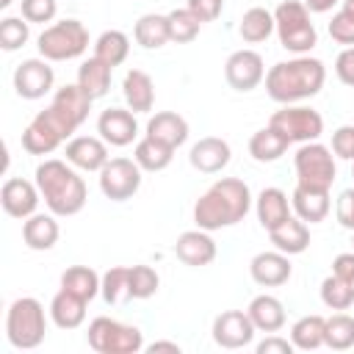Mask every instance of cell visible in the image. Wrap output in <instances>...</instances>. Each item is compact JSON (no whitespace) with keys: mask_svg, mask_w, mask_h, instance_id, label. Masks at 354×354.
<instances>
[{"mask_svg":"<svg viewBox=\"0 0 354 354\" xmlns=\"http://www.w3.org/2000/svg\"><path fill=\"white\" fill-rule=\"evenodd\" d=\"M252 207V191L238 177H221L216 180L194 205V224L199 230H221L232 227L246 218Z\"/></svg>","mask_w":354,"mask_h":354,"instance_id":"obj_1","label":"cell"},{"mask_svg":"<svg viewBox=\"0 0 354 354\" xmlns=\"http://www.w3.org/2000/svg\"><path fill=\"white\" fill-rule=\"evenodd\" d=\"M326 66L318 58L296 55L290 61H279L266 72V91L274 102L293 105L315 97L324 88Z\"/></svg>","mask_w":354,"mask_h":354,"instance_id":"obj_2","label":"cell"},{"mask_svg":"<svg viewBox=\"0 0 354 354\" xmlns=\"http://www.w3.org/2000/svg\"><path fill=\"white\" fill-rule=\"evenodd\" d=\"M36 185L41 191L44 205L50 207V213L55 216H77L86 207L88 191L83 177L72 169L69 160H58L50 158L44 163L36 166Z\"/></svg>","mask_w":354,"mask_h":354,"instance_id":"obj_3","label":"cell"},{"mask_svg":"<svg viewBox=\"0 0 354 354\" xmlns=\"http://www.w3.org/2000/svg\"><path fill=\"white\" fill-rule=\"evenodd\" d=\"M47 335V315H44V304L33 296H19L11 301L8 313H6V337L14 348H36L41 346Z\"/></svg>","mask_w":354,"mask_h":354,"instance_id":"obj_4","label":"cell"},{"mask_svg":"<svg viewBox=\"0 0 354 354\" xmlns=\"http://www.w3.org/2000/svg\"><path fill=\"white\" fill-rule=\"evenodd\" d=\"M274 25H277V36L279 44L288 53L296 55H307L315 44H318V30L310 19V8L299 0H285L274 8Z\"/></svg>","mask_w":354,"mask_h":354,"instance_id":"obj_5","label":"cell"},{"mask_svg":"<svg viewBox=\"0 0 354 354\" xmlns=\"http://www.w3.org/2000/svg\"><path fill=\"white\" fill-rule=\"evenodd\" d=\"M77 127L72 124V119H66L53 102L44 108V111H39L36 116H33V122L22 130V147H25V152H30V155H50V152H55L72 133H75Z\"/></svg>","mask_w":354,"mask_h":354,"instance_id":"obj_6","label":"cell"},{"mask_svg":"<svg viewBox=\"0 0 354 354\" xmlns=\"http://www.w3.org/2000/svg\"><path fill=\"white\" fill-rule=\"evenodd\" d=\"M36 47L47 61H72L88 50V30L80 19H61L39 33Z\"/></svg>","mask_w":354,"mask_h":354,"instance_id":"obj_7","label":"cell"},{"mask_svg":"<svg viewBox=\"0 0 354 354\" xmlns=\"http://www.w3.org/2000/svg\"><path fill=\"white\" fill-rule=\"evenodd\" d=\"M293 166H296V185H304L313 191H329L337 177L332 149L318 141L301 144L293 155Z\"/></svg>","mask_w":354,"mask_h":354,"instance_id":"obj_8","label":"cell"},{"mask_svg":"<svg viewBox=\"0 0 354 354\" xmlns=\"http://www.w3.org/2000/svg\"><path fill=\"white\" fill-rule=\"evenodd\" d=\"M86 340L97 354H136L144 348V335L138 326L122 324L108 315H100L88 324Z\"/></svg>","mask_w":354,"mask_h":354,"instance_id":"obj_9","label":"cell"},{"mask_svg":"<svg viewBox=\"0 0 354 354\" xmlns=\"http://www.w3.org/2000/svg\"><path fill=\"white\" fill-rule=\"evenodd\" d=\"M271 127H277L290 144L299 141V144H307V141H318L321 133H324V119L318 111L307 108V105H285L279 111H274Z\"/></svg>","mask_w":354,"mask_h":354,"instance_id":"obj_10","label":"cell"},{"mask_svg":"<svg viewBox=\"0 0 354 354\" xmlns=\"http://www.w3.org/2000/svg\"><path fill=\"white\" fill-rule=\"evenodd\" d=\"M141 166L130 158H111L100 169V191L111 202H124L133 199L136 191L141 188Z\"/></svg>","mask_w":354,"mask_h":354,"instance_id":"obj_11","label":"cell"},{"mask_svg":"<svg viewBox=\"0 0 354 354\" xmlns=\"http://www.w3.org/2000/svg\"><path fill=\"white\" fill-rule=\"evenodd\" d=\"M55 72L47 58H25L14 69V91L22 100H41L44 94L53 91Z\"/></svg>","mask_w":354,"mask_h":354,"instance_id":"obj_12","label":"cell"},{"mask_svg":"<svg viewBox=\"0 0 354 354\" xmlns=\"http://www.w3.org/2000/svg\"><path fill=\"white\" fill-rule=\"evenodd\" d=\"M224 77L235 91H252L266 80L263 55L254 50H235L224 64Z\"/></svg>","mask_w":354,"mask_h":354,"instance_id":"obj_13","label":"cell"},{"mask_svg":"<svg viewBox=\"0 0 354 354\" xmlns=\"http://www.w3.org/2000/svg\"><path fill=\"white\" fill-rule=\"evenodd\" d=\"M254 324L246 310H224L213 321V340L221 348H243L254 340Z\"/></svg>","mask_w":354,"mask_h":354,"instance_id":"obj_14","label":"cell"},{"mask_svg":"<svg viewBox=\"0 0 354 354\" xmlns=\"http://www.w3.org/2000/svg\"><path fill=\"white\" fill-rule=\"evenodd\" d=\"M39 199H41L39 185L30 180H22V177H8L0 188V205L11 218L25 221L28 216H33L39 207Z\"/></svg>","mask_w":354,"mask_h":354,"instance_id":"obj_15","label":"cell"},{"mask_svg":"<svg viewBox=\"0 0 354 354\" xmlns=\"http://www.w3.org/2000/svg\"><path fill=\"white\" fill-rule=\"evenodd\" d=\"M97 133L111 147H127L138 136V122L130 108H105L97 119Z\"/></svg>","mask_w":354,"mask_h":354,"instance_id":"obj_16","label":"cell"},{"mask_svg":"<svg viewBox=\"0 0 354 354\" xmlns=\"http://www.w3.org/2000/svg\"><path fill=\"white\" fill-rule=\"evenodd\" d=\"M174 254L177 260H183L185 266L191 268H202V266H210L218 254L216 249V241L210 238L207 230H185L177 235V243H174Z\"/></svg>","mask_w":354,"mask_h":354,"instance_id":"obj_17","label":"cell"},{"mask_svg":"<svg viewBox=\"0 0 354 354\" xmlns=\"http://www.w3.org/2000/svg\"><path fill=\"white\" fill-rule=\"evenodd\" d=\"M288 257H290V254H285V252H279V249L254 254L252 263H249L252 279H254L257 285H263V288L285 285V282L290 279V274H293V266H290Z\"/></svg>","mask_w":354,"mask_h":354,"instance_id":"obj_18","label":"cell"},{"mask_svg":"<svg viewBox=\"0 0 354 354\" xmlns=\"http://www.w3.org/2000/svg\"><path fill=\"white\" fill-rule=\"evenodd\" d=\"M66 160L80 169V171H100L111 155H108V144L97 136H77V138H69L66 144Z\"/></svg>","mask_w":354,"mask_h":354,"instance_id":"obj_19","label":"cell"},{"mask_svg":"<svg viewBox=\"0 0 354 354\" xmlns=\"http://www.w3.org/2000/svg\"><path fill=\"white\" fill-rule=\"evenodd\" d=\"M230 158H232V149H230V144H227L224 138H218V136H205V138H199V141L191 147V152H188L191 166H194L196 171H202V174H218V171L230 163Z\"/></svg>","mask_w":354,"mask_h":354,"instance_id":"obj_20","label":"cell"},{"mask_svg":"<svg viewBox=\"0 0 354 354\" xmlns=\"http://www.w3.org/2000/svg\"><path fill=\"white\" fill-rule=\"evenodd\" d=\"M61 227L55 221V213H33L22 221V241L33 252H47L58 243Z\"/></svg>","mask_w":354,"mask_h":354,"instance_id":"obj_21","label":"cell"},{"mask_svg":"<svg viewBox=\"0 0 354 354\" xmlns=\"http://www.w3.org/2000/svg\"><path fill=\"white\" fill-rule=\"evenodd\" d=\"M124 102L133 113H149L155 105V83L144 69H130L122 80Z\"/></svg>","mask_w":354,"mask_h":354,"instance_id":"obj_22","label":"cell"},{"mask_svg":"<svg viewBox=\"0 0 354 354\" xmlns=\"http://www.w3.org/2000/svg\"><path fill=\"white\" fill-rule=\"evenodd\" d=\"M290 207L304 224H318L329 216V207H332L329 191H313V188L296 185L290 194Z\"/></svg>","mask_w":354,"mask_h":354,"instance_id":"obj_23","label":"cell"},{"mask_svg":"<svg viewBox=\"0 0 354 354\" xmlns=\"http://www.w3.org/2000/svg\"><path fill=\"white\" fill-rule=\"evenodd\" d=\"M254 213H257L260 227L271 232L290 216V199L282 188H263L254 199Z\"/></svg>","mask_w":354,"mask_h":354,"instance_id":"obj_24","label":"cell"},{"mask_svg":"<svg viewBox=\"0 0 354 354\" xmlns=\"http://www.w3.org/2000/svg\"><path fill=\"white\" fill-rule=\"evenodd\" d=\"M246 313H249V318H252L257 332H268L271 335V332H279L285 326V304L277 296H271V293L254 296L249 301Z\"/></svg>","mask_w":354,"mask_h":354,"instance_id":"obj_25","label":"cell"},{"mask_svg":"<svg viewBox=\"0 0 354 354\" xmlns=\"http://www.w3.org/2000/svg\"><path fill=\"white\" fill-rule=\"evenodd\" d=\"M147 136L177 149L188 141V122L177 111H160L147 122Z\"/></svg>","mask_w":354,"mask_h":354,"instance_id":"obj_26","label":"cell"},{"mask_svg":"<svg viewBox=\"0 0 354 354\" xmlns=\"http://www.w3.org/2000/svg\"><path fill=\"white\" fill-rule=\"evenodd\" d=\"M274 249L285 252V254H301L310 246V227L299 218V216H288L279 227H274L268 232Z\"/></svg>","mask_w":354,"mask_h":354,"instance_id":"obj_27","label":"cell"},{"mask_svg":"<svg viewBox=\"0 0 354 354\" xmlns=\"http://www.w3.org/2000/svg\"><path fill=\"white\" fill-rule=\"evenodd\" d=\"M86 299L69 293V290H58L50 301V318L58 329H77L86 321Z\"/></svg>","mask_w":354,"mask_h":354,"instance_id":"obj_28","label":"cell"},{"mask_svg":"<svg viewBox=\"0 0 354 354\" xmlns=\"http://www.w3.org/2000/svg\"><path fill=\"white\" fill-rule=\"evenodd\" d=\"M91 102H94V100H91L77 83H66V86L55 88V94H53V105H55L66 119H72L75 127H80V124L86 122V116H88V111H91Z\"/></svg>","mask_w":354,"mask_h":354,"instance_id":"obj_29","label":"cell"},{"mask_svg":"<svg viewBox=\"0 0 354 354\" xmlns=\"http://www.w3.org/2000/svg\"><path fill=\"white\" fill-rule=\"evenodd\" d=\"M290 141L277 130V127H260L252 138H249V155L257 160V163H274L279 160L285 152H288Z\"/></svg>","mask_w":354,"mask_h":354,"instance_id":"obj_30","label":"cell"},{"mask_svg":"<svg viewBox=\"0 0 354 354\" xmlns=\"http://www.w3.org/2000/svg\"><path fill=\"white\" fill-rule=\"evenodd\" d=\"M111 72H113V66H108V64H102L97 55H91V58H86V61L77 66V86H80L91 100H100V97H105L108 88H111Z\"/></svg>","mask_w":354,"mask_h":354,"instance_id":"obj_31","label":"cell"},{"mask_svg":"<svg viewBox=\"0 0 354 354\" xmlns=\"http://www.w3.org/2000/svg\"><path fill=\"white\" fill-rule=\"evenodd\" d=\"M133 39L144 47V50H158L166 41H171V30H169V17L166 14H144L138 17L136 28H133Z\"/></svg>","mask_w":354,"mask_h":354,"instance_id":"obj_32","label":"cell"},{"mask_svg":"<svg viewBox=\"0 0 354 354\" xmlns=\"http://www.w3.org/2000/svg\"><path fill=\"white\" fill-rule=\"evenodd\" d=\"M174 158V147L163 144V141H155L149 136H144L141 141H136V149H133V160L144 169V171H163Z\"/></svg>","mask_w":354,"mask_h":354,"instance_id":"obj_33","label":"cell"},{"mask_svg":"<svg viewBox=\"0 0 354 354\" xmlns=\"http://www.w3.org/2000/svg\"><path fill=\"white\" fill-rule=\"evenodd\" d=\"M61 288L75 293V296H80V299H86V301H91L102 288V277L88 266H69L61 274Z\"/></svg>","mask_w":354,"mask_h":354,"instance_id":"obj_34","label":"cell"},{"mask_svg":"<svg viewBox=\"0 0 354 354\" xmlns=\"http://www.w3.org/2000/svg\"><path fill=\"white\" fill-rule=\"evenodd\" d=\"M274 30H277V25H274V14H271L268 8H263V6H254V8L243 11L241 25H238L241 39H243V41H249V44L266 41Z\"/></svg>","mask_w":354,"mask_h":354,"instance_id":"obj_35","label":"cell"},{"mask_svg":"<svg viewBox=\"0 0 354 354\" xmlns=\"http://www.w3.org/2000/svg\"><path fill=\"white\" fill-rule=\"evenodd\" d=\"M324 335H326V318L321 315H301L293 326H290V340L299 351H315L324 346Z\"/></svg>","mask_w":354,"mask_h":354,"instance_id":"obj_36","label":"cell"},{"mask_svg":"<svg viewBox=\"0 0 354 354\" xmlns=\"http://www.w3.org/2000/svg\"><path fill=\"white\" fill-rule=\"evenodd\" d=\"M94 55L102 64H108V66L124 64L127 55H130V39H127V33H122V30H105V33H100V39L94 41Z\"/></svg>","mask_w":354,"mask_h":354,"instance_id":"obj_37","label":"cell"},{"mask_svg":"<svg viewBox=\"0 0 354 354\" xmlns=\"http://www.w3.org/2000/svg\"><path fill=\"white\" fill-rule=\"evenodd\" d=\"M102 299L108 304H124L133 299L130 293V266H113L102 274V288H100Z\"/></svg>","mask_w":354,"mask_h":354,"instance_id":"obj_38","label":"cell"},{"mask_svg":"<svg viewBox=\"0 0 354 354\" xmlns=\"http://www.w3.org/2000/svg\"><path fill=\"white\" fill-rule=\"evenodd\" d=\"M324 346L335 348V351H346L354 346V318L346 315L343 310L326 318V335H324Z\"/></svg>","mask_w":354,"mask_h":354,"instance_id":"obj_39","label":"cell"},{"mask_svg":"<svg viewBox=\"0 0 354 354\" xmlns=\"http://www.w3.org/2000/svg\"><path fill=\"white\" fill-rule=\"evenodd\" d=\"M321 301L329 307V310H348L354 304V282H346L335 274H329L324 282H321Z\"/></svg>","mask_w":354,"mask_h":354,"instance_id":"obj_40","label":"cell"},{"mask_svg":"<svg viewBox=\"0 0 354 354\" xmlns=\"http://www.w3.org/2000/svg\"><path fill=\"white\" fill-rule=\"evenodd\" d=\"M28 39H30V22L25 17H3L0 19V47L6 53L25 47Z\"/></svg>","mask_w":354,"mask_h":354,"instance_id":"obj_41","label":"cell"},{"mask_svg":"<svg viewBox=\"0 0 354 354\" xmlns=\"http://www.w3.org/2000/svg\"><path fill=\"white\" fill-rule=\"evenodd\" d=\"M166 17H169L171 41H177V44H188V41H194V39L199 36L202 22H199L188 8H174V11H169Z\"/></svg>","mask_w":354,"mask_h":354,"instance_id":"obj_42","label":"cell"},{"mask_svg":"<svg viewBox=\"0 0 354 354\" xmlns=\"http://www.w3.org/2000/svg\"><path fill=\"white\" fill-rule=\"evenodd\" d=\"M158 285H160V277L152 266H130V293L133 299H149L158 293Z\"/></svg>","mask_w":354,"mask_h":354,"instance_id":"obj_43","label":"cell"},{"mask_svg":"<svg viewBox=\"0 0 354 354\" xmlns=\"http://www.w3.org/2000/svg\"><path fill=\"white\" fill-rule=\"evenodd\" d=\"M19 11L28 22H53L55 19V11H58V3L55 0H19Z\"/></svg>","mask_w":354,"mask_h":354,"instance_id":"obj_44","label":"cell"},{"mask_svg":"<svg viewBox=\"0 0 354 354\" xmlns=\"http://www.w3.org/2000/svg\"><path fill=\"white\" fill-rule=\"evenodd\" d=\"M329 36H332L337 44L354 47V17L346 14L343 8H340L337 14H332V19H329Z\"/></svg>","mask_w":354,"mask_h":354,"instance_id":"obj_45","label":"cell"},{"mask_svg":"<svg viewBox=\"0 0 354 354\" xmlns=\"http://www.w3.org/2000/svg\"><path fill=\"white\" fill-rule=\"evenodd\" d=\"M332 152L343 160H354V124H340L332 133Z\"/></svg>","mask_w":354,"mask_h":354,"instance_id":"obj_46","label":"cell"},{"mask_svg":"<svg viewBox=\"0 0 354 354\" xmlns=\"http://www.w3.org/2000/svg\"><path fill=\"white\" fill-rule=\"evenodd\" d=\"M335 216H337V224L340 227H346V230L354 232V188L340 191L337 205H335Z\"/></svg>","mask_w":354,"mask_h":354,"instance_id":"obj_47","label":"cell"},{"mask_svg":"<svg viewBox=\"0 0 354 354\" xmlns=\"http://www.w3.org/2000/svg\"><path fill=\"white\" fill-rule=\"evenodd\" d=\"M199 22H213V19H218V14H221V8H224V0H188V6H185Z\"/></svg>","mask_w":354,"mask_h":354,"instance_id":"obj_48","label":"cell"},{"mask_svg":"<svg viewBox=\"0 0 354 354\" xmlns=\"http://www.w3.org/2000/svg\"><path fill=\"white\" fill-rule=\"evenodd\" d=\"M335 75H337V80L343 86L354 88V47L340 50V55L335 58Z\"/></svg>","mask_w":354,"mask_h":354,"instance_id":"obj_49","label":"cell"},{"mask_svg":"<svg viewBox=\"0 0 354 354\" xmlns=\"http://www.w3.org/2000/svg\"><path fill=\"white\" fill-rule=\"evenodd\" d=\"M293 351H296L293 340L279 337V335H274V332H271L266 340L257 343V354H293Z\"/></svg>","mask_w":354,"mask_h":354,"instance_id":"obj_50","label":"cell"},{"mask_svg":"<svg viewBox=\"0 0 354 354\" xmlns=\"http://www.w3.org/2000/svg\"><path fill=\"white\" fill-rule=\"evenodd\" d=\"M332 274L346 279V282H354V252H343L332 260Z\"/></svg>","mask_w":354,"mask_h":354,"instance_id":"obj_51","label":"cell"},{"mask_svg":"<svg viewBox=\"0 0 354 354\" xmlns=\"http://www.w3.org/2000/svg\"><path fill=\"white\" fill-rule=\"evenodd\" d=\"M337 3H343V0H304V6H307L313 14H326V11H332Z\"/></svg>","mask_w":354,"mask_h":354,"instance_id":"obj_52","label":"cell"},{"mask_svg":"<svg viewBox=\"0 0 354 354\" xmlns=\"http://www.w3.org/2000/svg\"><path fill=\"white\" fill-rule=\"evenodd\" d=\"M147 351H152V354H155V351H174V354H180V346H177V343H171V340H155Z\"/></svg>","mask_w":354,"mask_h":354,"instance_id":"obj_53","label":"cell"},{"mask_svg":"<svg viewBox=\"0 0 354 354\" xmlns=\"http://www.w3.org/2000/svg\"><path fill=\"white\" fill-rule=\"evenodd\" d=\"M343 11L354 17V0H343Z\"/></svg>","mask_w":354,"mask_h":354,"instance_id":"obj_54","label":"cell"},{"mask_svg":"<svg viewBox=\"0 0 354 354\" xmlns=\"http://www.w3.org/2000/svg\"><path fill=\"white\" fill-rule=\"evenodd\" d=\"M11 6V0H0V8H8Z\"/></svg>","mask_w":354,"mask_h":354,"instance_id":"obj_55","label":"cell"},{"mask_svg":"<svg viewBox=\"0 0 354 354\" xmlns=\"http://www.w3.org/2000/svg\"><path fill=\"white\" fill-rule=\"evenodd\" d=\"M351 163H354V160H351ZM351 177H354V166H351Z\"/></svg>","mask_w":354,"mask_h":354,"instance_id":"obj_56","label":"cell"},{"mask_svg":"<svg viewBox=\"0 0 354 354\" xmlns=\"http://www.w3.org/2000/svg\"><path fill=\"white\" fill-rule=\"evenodd\" d=\"M351 243H354V235H351Z\"/></svg>","mask_w":354,"mask_h":354,"instance_id":"obj_57","label":"cell"}]
</instances>
